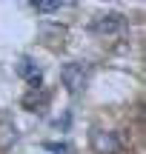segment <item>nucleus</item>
Masks as SVG:
<instances>
[{
  "instance_id": "obj_1",
  "label": "nucleus",
  "mask_w": 146,
  "mask_h": 154,
  "mask_svg": "<svg viewBox=\"0 0 146 154\" xmlns=\"http://www.w3.org/2000/svg\"><path fill=\"white\" fill-rule=\"evenodd\" d=\"M89 77H92V63L86 60H72L60 69V83L66 86L69 94H80L89 86Z\"/></svg>"
},
{
  "instance_id": "obj_2",
  "label": "nucleus",
  "mask_w": 146,
  "mask_h": 154,
  "mask_svg": "<svg viewBox=\"0 0 146 154\" xmlns=\"http://www.w3.org/2000/svg\"><path fill=\"white\" fill-rule=\"evenodd\" d=\"M92 149H95V154H118L120 151V140H118L115 131L95 128L92 131Z\"/></svg>"
},
{
  "instance_id": "obj_3",
  "label": "nucleus",
  "mask_w": 146,
  "mask_h": 154,
  "mask_svg": "<svg viewBox=\"0 0 146 154\" xmlns=\"http://www.w3.org/2000/svg\"><path fill=\"white\" fill-rule=\"evenodd\" d=\"M89 29L95 34H115L123 29V14H118V11H109V14H97L95 20L89 23Z\"/></svg>"
},
{
  "instance_id": "obj_4",
  "label": "nucleus",
  "mask_w": 146,
  "mask_h": 154,
  "mask_svg": "<svg viewBox=\"0 0 146 154\" xmlns=\"http://www.w3.org/2000/svg\"><path fill=\"white\" fill-rule=\"evenodd\" d=\"M17 74H20L23 80H29V86H32V88H40L43 69H40L37 63L32 60V57H20V60H17Z\"/></svg>"
},
{
  "instance_id": "obj_5",
  "label": "nucleus",
  "mask_w": 146,
  "mask_h": 154,
  "mask_svg": "<svg viewBox=\"0 0 146 154\" xmlns=\"http://www.w3.org/2000/svg\"><path fill=\"white\" fill-rule=\"evenodd\" d=\"M14 140H17V126H11V123L6 120L3 126H0V146H3V149H9Z\"/></svg>"
},
{
  "instance_id": "obj_6",
  "label": "nucleus",
  "mask_w": 146,
  "mask_h": 154,
  "mask_svg": "<svg viewBox=\"0 0 146 154\" xmlns=\"http://www.w3.org/2000/svg\"><path fill=\"white\" fill-rule=\"evenodd\" d=\"M66 3H60V0H37L34 3V11H40V14H52V11H60Z\"/></svg>"
},
{
  "instance_id": "obj_7",
  "label": "nucleus",
  "mask_w": 146,
  "mask_h": 154,
  "mask_svg": "<svg viewBox=\"0 0 146 154\" xmlns=\"http://www.w3.org/2000/svg\"><path fill=\"white\" fill-rule=\"evenodd\" d=\"M46 149H49V151H57V154H66V151H69L63 143H46Z\"/></svg>"
}]
</instances>
